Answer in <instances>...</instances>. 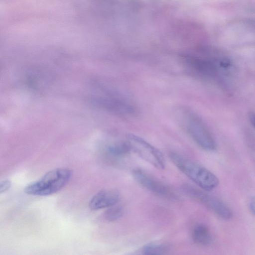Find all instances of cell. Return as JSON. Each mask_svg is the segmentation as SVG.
I'll return each instance as SVG.
<instances>
[{
	"label": "cell",
	"mask_w": 255,
	"mask_h": 255,
	"mask_svg": "<svg viewBox=\"0 0 255 255\" xmlns=\"http://www.w3.org/2000/svg\"><path fill=\"white\" fill-rule=\"evenodd\" d=\"M249 208L251 213L255 216V196L250 200Z\"/></svg>",
	"instance_id": "4fadbf2b"
},
{
	"label": "cell",
	"mask_w": 255,
	"mask_h": 255,
	"mask_svg": "<svg viewBox=\"0 0 255 255\" xmlns=\"http://www.w3.org/2000/svg\"><path fill=\"white\" fill-rule=\"evenodd\" d=\"M169 156L177 168L202 190L210 191L218 186V177L205 167L176 152Z\"/></svg>",
	"instance_id": "6da1fadb"
},
{
	"label": "cell",
	"mask_w": 255,
	"mask_h": 255,
	"mask_svg": "<svg viewBox=\"0 0 255 255\" xmlns=\"http://www.w3.org/2000/svg\"><path fill=\"white\" fill-rule=\"evenodd\" d=\"M124 209L122 205L118 203L108 208L105 213V217L110 222L115 221L120 219L123 215Z\"/></svg>",
	"instance_id": "8fae6325"
},
{
	"label": "cell",
	"mask_w": 255,
	"mask_h": 255,
	"mask_svg": "<svg viewBox=\"0 0 255 255\" xmlns=\"http://www.w3.org/2000/svg\"><path fill=\"white\" fill-rule=\"evenodd\" d=\"M71 170L58 168L46 172L40 179L27 185L24 192L29 195L47 196L62 189L69 181Z\"/></svg>",
	"instance_id": "3957f363"
},
{
	"label": "cell",
	"mask_w": 255,
	"mask_h": 255,
	"mask_svg": "<svg viewBox=\"0 0 255 255\" xmlns=\"http://www.w3.org/2000/svg\"><path fill=\"white\" fill-rule=\"evenodd\" d=\"M130 151L127 142L111 145L107 149L108 156L112 159L118 160L126 157Z\"/></svg>",
	"instance_id": "9c48e42d"
},
{
	"label": "cell",
	"mask_w": 255,
	"mask_h": 255,
	"mask_svg": "<svg viewBox=\"0 0 255 255\" xmlns=\"http://www.w3.org/2000/svg\"><path fill=\"white\" fill-rule=\"evenodd\" d=\"M180 121L186 132L201 148L207 151H214L217 144L208 128L202 119L189 109L181 110Z\"/></svg>",
	"instance_id": "7a4b0ae2"
},
{
	"label": "cell",
	"mask_w": 255,
	"mask_h": 255,
	"mask_svg": "<svg viewBox=\"0 0 255 255\" xmlns=\"http://www.w3.org/2000/svg\"><path fill=\"white\" fill-rule=\"evenodd\" d=\"M127 142L131 151L141 158L158 169L164 168L165 161L163 155L149 142L133 134L128 135Z\"/></svg>",
	"instance_id": "277c9868"
},
{
	"label": "cell",
	"mask_w": 255,
	"mask_h": 255,
	"mask_svg": "<svg viewBox=\"0 0 255 255\" xmlns=\"http://www.w3.org/2000/svg\"><path fill=\"white\" fill-rule=\"evenodd\" d=\"M249 117L251 124L255 129V113L251 112L249 114Z\"/></svg>",
	"instance_id": "5bb4252c"
},
{
	"label": "cell",
	"mask_w": 255,
	"mask_h": 255,
	"mask_svg": "<svg viewBox=\"0 0 255 255\" xmlns=\"http://www.w3.org/2000/svg\"><path fill=\"white\" fill-rule=\"evenodd\" d=\"M183 189L186 194L201 203L222 219L229 220L232 218L230 208L221 200L205 191L190 185L184 186Z\"/></svg>",
	"instance_id": "5b68a950"
},
{
	"label": "cell",
	"mask_w": 255,
	"mask_h": 255,
	"mask_svg": "<svg viewBox=\"0 0 255 255\" xmlns=\"http://www.w3.org/2000/svg\"><path fill=\"white\" fill-rule=\"evenodd\" d=\"M132 175L137 183L147 190L161 197L177 200L179 196L168 186L154 178L144 171L136 169Z\"/></svg>",
	"instance_id": "8992f818"
},
{
	"label": "cell",
	"mask_w": 255,
	"mask_h": 255,
	"mask_svg": "<svg viewBox=\"0 0 255 255\" xmlns=\"http://www.w3.org/2000/svg\"><path fill=\"white\" fill-rule=\"evenodd\" d=\"M11 186V182L8 180H4L0 182V193L1 194L8 190Z\"/></svg>",
	"instance_id": "7c38bea8"
},
{
	"label": "cell",
	"mask_w": 255,
	"mask_h": 255,
	"mask_svg": "<svg viewBox=\"0 0 255 255\" xmlns=\"http://www.w3.org/2000/svg\"><path fill=\"white\" fill-rule=\"evenodd\" d=\"M192 238L195 243L202 246L210 245L213 241L209 229L202 224H197L193 227Z\"/></svg>",
	"instance_id": "ba28073f"
},
{
	"label": "cell",
	"mask_w": 255,
	"mask_h": 255,
	"mask_svg": "<svg viewBox=\"0 0 255 255\" xmlns=\"http://www.w3.org/2000/svg\"><path fill=\"white\" fill-rule=\"evenodd\" d=\"M120 199V194L118 190L113 189H104L91 198L89 206L93 210L109 208L117 204Z\"/></svg>",
	"instance_id": "52a82bcc"
},
{
	"label": "cell",
	"mask_w": 255,
	"mask_h": 255,
	"mask_svg": "<svg viewBox=\"0 0 255 255\" xmlns=\"http://www.w3.org/2000/svg\"><path fill=\"white\" fill-rule=\"evenodd\" d=\"M169 250V247L166 245L156 243L146 244L142 249L143 254L147 255H165Z\"/></svg>",
	"instance_id": "30bf717a"
}]
</instances>
